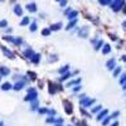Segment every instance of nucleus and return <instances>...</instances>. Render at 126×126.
Here are the masks:
<instances>
[{
    "label": "nucleus",
    "mask_w": 126,
    "mask_h": 126,
    "mask_svg": "<svg viewBox=\"0 0 126 126\" xmlns=\"http://www.w3.org/2000/svg\"><path fill=\"white\" fill-rule=\"evenodd\" d=\"M98 3H100L101 5H111L112 0H98Z\"/></svg>",
    "instance_id": "nucleus-36"
},
{
    "label": "nucleus",
    "mask_w": 126,
    "mask_h": 126,
    "mask_svg": "<svg viewBox=\"0 0 126 126\" xmlns=\"http://www.w3.org/2000/svg\"><path fill=\"white\" fill-rule=\"evenodd\" d=\"M13 32V28H7V29H5V33H8V34H9V33H12Z\"/></svg>",
    "instance_id": "nucleus-45"
},
{
    "label": "nucleus",
    "mask_w": 126,
    "mask_h": 126,
    "mask_svg": "<svg viewBox=\"0 0 126 126\" xmlns=\"http://www.w3.org/2000/svg\"><path fill=\"white\" fill-rule=\"evenodd\" d=\"M38 113L39 115H44V113H47V111H48V108L47 107H38Z\"/></svg>",
    "instance_id": "nucleus-34"
},
{
    "label": "nucleus",
    "mask_w": 126,
    "mask_h": 126,
    "mask_svg": "<svg viewBox=\"0 0 126 126\" xmlns=\"http://www.w3.org/2000/svg\"><path fill=\"white\" fill-rule=\"evenodd\" d=\"M14 14L16 16H21V15H23V7H21L20 4H15V7H14Z\"/></svg>",
    "instance_id": "nucleus-13"
},
{
    "label": "nucleus",
    "mask_w": 126,
    "mask_h": 126,
    "mask_svg": "<svg viewBox=\"0 0 126 126\" xmlns=\"http://www.w3.org/2000/svg\"><path fill=\"white\" fill-rule=\"evenodd\" d=\"M68 126H73V125H68Z\"/></svg>",
    "instance_id": "nucleus-59"
},
{
    "label": "nucleus",
    "mask_w": 126,
    "mask_h": 126,
    "mask_svg": "<svg viewBox=\"0 0 126 126\" xmlns=\"http://www.w3.org/2000/svg\"><path fill=\"white\" fill-rule=\"evenodd\" d=\"M66 16H67V18H68V20H72V19H76V18H77V16H78V12H76V10H71V12L67 14V15H66Z\"/></svg>",
    "instance_id": "nucleus-20"
},
{
    "label": "nucleus",
    "mask_w": 126,
    "mask_h": 126,
    "mask_svg": "<svg viewBox=\"0 0 126 126\" xmlns=\"http://www.w3.org/2000/svg\"><path fill=\"white\" fill-rule=\"evenodd\" d=\"M121 73H122L121 67H115V71H113V77H117V76H120Z\"/></svg>",
    "instance_id": "nucleus-29"
},
{
    "label": "nucleus",
    "mask_w": 126,
    "mask_h": 126,
    "mask_svg": "<svg viewBox=\"0 0 126 126\" xmlns=\"http://www.w3.org/2000/svg\"><path fill=\"white\" fill-rule=\"evenodd\" d=\"M122 10H124V13L126 14V5H125V7H124V9H122Z\"/></svg>",
    "instance_id": "nucleus-51"
},
{
    "label": "nucleus",
    "mask_w": 126,
    "mask_h": 126,
    "mask_svg": "<svg viewBox=\"0 0 126 126\" xmlns=\"http://www.w3.org/2000/svg\"><path fill=\"white\" fill-rule=\"evenodd\" d=\"M51 29H49V28H44V29H43L42 30V35L43 37H49V35H51Z\"/></svg>",
    "instance_id": "nucleus-32"
},
{
    "label": "nucleus",
    "mask_w": 126,
    "mask_h": 126,
    "mask_svg": "<svg viewBox=\"0 0 126 126\" xmlns=\"http://www.w3.org/2000/svg\"><path fill=\"white\" fill-rule=\"evenodd\" d=\"M54 126H62V125H58V124H56V125H54Z\"/></svg>",
    "instance_id": "nucleus-56"
},
{
    "label": "nucleus",
    "mask_w": 126,
    "mask_h": 126,
    "mask_svg": "<svg viewBox=\"0 0 126 126\" xmlns=\"http://www.w3.org/2000/svg\"><path fill=\"white\" fill-rule=\"evenodd\" d=\"M46 122H47V124H54V122H56V119H54V116H49V117L46 120Z\"/></svg>",
    "instance_id": "nucleus-38"
},
{
    "label": "nucleus",
    "mask_w": 126,
    "mask_h": 126,
    "mask_svg": "<svg viewBox=\"0 0 126 126\" xmlns=\"http://www.w3.org/2000/svg\"><path fill=\"white\" fill-rule=\"evenodd\" d=\"M122 90H124V91H126V83H124V85H122Z\"/></svg>",
    "instance_id": "nucleus-49"
},
{
    "label": "nucleus",
    "mask_w": 126,
    "mask_h": 126,
    "mask_svg": "<svg viewBox=\"0 0 126 126\" xmlns=\"http://www.w3.org/2000/svg\"><path fill=\"white\" fill-rule=\"evenodd\" d=\"M64 122V120L62 119V117H59V119H56V122H54V124H58V125H62Z\"/></svg>",
    "instance_id": "nucleus-41"
},
{
    "label": "nucleus",
    "mask_w": 126,
    "mask_h": 126,
    "mask_svg": "<svg viewBox=\"0 0 126 126\" xmlns=\"http://www.w3.org/2000/svg\"><path fill=\"white\" fill-rule=\"evenodd\" d=\"M110 126H119V121H115L112 125H110Z\"/></svg>",
    "instance_id": "nucleus-48"
},
{
    "label": "nucleus",
    "mask_w": 126,
    "mask_h": 126,
    "mask_svg": "<svg viewBox=\"0 0 126 126\" xmlns=\"http://www.w3.org/2000/svg\"><path fill=\"white\" fill-rule=\"evenodd\" d=\"M0 74L3 76H9L10 74V69L7 67V66H0Z\"/></svg>",
    "instance_id": "nucleus-16"
},
{
    "label": "nucleus",
    "mask_w": 126,
    "mask_h": 126,
    "mask_svg": "<svg viewBox=\"0 0 126 126\" xmlns=\"http://www.w3.org/2000/svg\"><path fill=\"white\" fill-rule=\"evenodd\" d=\"M125 5H126L125 0H112V3H111L110 7H111V9H112V12L117 13V12H120V10L124 9Z\"/></svg>",
    "instance_id": "nucleus-1"
},
{
    "label": "nucleus",
    "mask_w": 126,
    "mask_h": 126,
    "mask_svg": "<svg viewBox=\"0 0 126 126\" xmlns=\"http://www.w3.org/2000/svg\"><path fill=\"white\" fill-rule=\"evenodd\" d=\"M95 102H96V98H90L85 96L80 100V105L83 108H87V107H91L92 105H95Z\"/></svg>",
    "instance_id": "nucleus-2"
},
{
    "label": "nucleus",
    "mask_w": 126,
    "mask_h": 126,
    "mask_svg": "<svg viewBox=\"0 0 126 126\" xmlns=\"http://www.w3.org/2000/svg\"><path fill=\"white\" fill-rule=\"evenodd\" d=\"M35 110H38V98L30 102V111H35Z\"/></svg>",
    "instance_id": "nucleus-23"
},
{
    "label": "nucleus",
    "mask_w": 126,
    "mask_h": 126,
    "mask_svg": "<svg viewBox=\"0 0 126 126\" xmlns=\"http://www.w3.org/2000/svg\"><path fill=\"white\" fill-rule=\"evenodd\" d=\"M103 47V40L102 39H97L96 43L93 44V48H95V51H100V48Z\"/></svg>",
    "instance_id": "nucleus-22"
},
{
    "label": "nucleus",
    "mask_w": 126,
    "mask_h": 126,
    "mask_svg": "<svg viewBox=\"0 0 126 126\" xmlns=\"http://www.w3.org/2000/svg\"><path fill=\"white\" fill-rule=\"evenodd\" d=\"M106 67L108 71H113L115 67H116V61H115V58H111V59H108L107 63H106Z\"/></svg>",
    "instance_id": "nucleus-11"
},
{
    "label": "nucleus",
    "mask_w": 126,
    "mask_h": 126,
    "mask_svg": "<svg viewBox=\"0 0 126 126\" xmlns=\"http://www.w3.org/2000/svg\"><path fill=\"white\" fill-rule=\"evenodd\" d=\"M3 39H4L5 42H8V43H13V42H14V37H12V35H5Z\"/></svg>",
    "instance_id": "nucleus-35"
},
{
    "label": "nucleus",
    "mask_w": 126,
    "mask_h": 126,
    "mask_svg": "<svg viewBox=\"0 0 126 126\" xmlns=\"http://www.w3.org/2000/svg\"><path fill=\"white\" fill-rule=\"evenodd\" d=\"M34 53H35V52L33 51L32 48H27V49H24V51H23V54H24V57H25L27 59H30L32 56H33Z\"/></svg>",
    "instance_id": "nucleus-14"
},
{
    "label": "nucleus",
    "mask_w": 126,
    "mask_h": 126,
    "mask_svg": "<svg viewBox=\"0 0 126 126\" xmlns=\"http://www.w3.org/2000/svg\"><path fill=\"white\" fill-rule=\"evenodd\" d=\"M10 1H12V3H15V1H16V0H10Z\"/></svg>",
    "instance_id": "nucleus-55"
},
{
    "label": "nucleus",
    "mask_w": 126,
    "mask_h": 126,
    "mask_svg": "<svg viewBox=\"0 0 126 126\" xmlns=\"http://www.w3.org/2000/svg\"><path fill=\"white\" fill-rule=\"evenodd\" d=\"M119 115H120V111H115V112L111 115V120H112V119H116V117L119 116Z\"/></svg>",
    "instance_id": "nucleus-43"
},
{
    "label": "nucleus",
    "mask_w": 126,
    "mask_h": 126,
    "mask_svg": "<svg viewBox=\"0 0 126 126\" xmlns=\"http://www.w3.org/2000/svg\"><path fill=\"white\" fill-rule=\"evenodd\" d=\"M77 21H78V19H77V18H76V19H72V20H69V21H68V24H67V27H66V30L69 32V30H71V29H72L73 27L76 25V24H77Z\"/></svg>",
    "instance_id": "nucleus-17"
},
{
    "label": "nucleus",
    "mask_w": 126,
    "mask_h": 126,
    "mask_svg": "<svg viewBox=\"0 0 126 126\" xmlns=\"http://www.w3.org/2000/svg\"><path fill=\"white\" fill-rule=\"evenodd\" d=\"M81 81L82 78L78 77V78H74V80H69L67 83H66V86L67 87H73V86H77V85H81Z\"/></svg>",
    "instance_id": "nucleus-7"
},
{
    "label": "nucleus",
    "mask_w": 126,
    "mask_h": 126,
    "mask_svg": "<svg viewBox=\"0 0 126 126\" xmlns=\"http://www.w3.org/2000/svg\"><path fill=\"white\" fill-rule=\"evenodd\" d=\"M111 52V47L110 44H103V48H102V54H108Z\"/></svg>",
    "instance_id": "nucleus-26"
},
{
    "label": "nucleus",
    "mask_w": 126,
    "mask_h": 126,
    "mask_svg": "<svg viewBox=\"0 0 126 126\" xmlns=\"http://www.w3.org/2000/svg\"><path fill=\"white\" fill-rule=\"evenodd\" d=\"M33 91H35V88H34V87H29V88H28V91H27V92H33Z\"/></svg>",
    "instance_id": "nucleus-47"
},
{
    "label": "nucleus",
    "mask_w": 126,
    "mask_h": 126,
    "mask_svg": "<svg viewBox=\"0 0 126 126\" xmlns=\"http://www.w3.org/2000/svg\"><path fill=\"white\" fill-rule=\"evenodd\" d=\"M27 10H28L29 13H37L38 12V7L35 3H28L27 4Z\"/></svg>",
    "instance_id": "nucleus-10"
},
{
    "label": "nucleus",
    "mask_w": 126,
    "mask_h": 126,
    "mask_svg": "<svg viewBox=\"0 0 126 126\" xmlns=\"http://www.w3.org/2000/svg\"><path fill=\"white\" fill-rule=\"evenodd\" d=\"M0 48L3 49V53H4V56L7 57V58H9V59H14V54H13V52L10 51V49L5 48L4 46H0Z\"/></svg>",
    "instance_id": "nucleus-6"
},
{
    "label": "nucleus",
    "mask_w": 126,
    "mask_h": 126,
    "mask_svg": "<svg viewBox=\"0 0 126 126\" xmlns=\"http://www.w3.org/2000/svg\"><path fill=\"white\" fill-rule=\"evenodd\" d=\"M78 37H81V38L88 37V27L85 25V27H82L81 29H78Z\"/></svg>",
    "instance_id": "nucleus-4"
},
{
    "label": "nucleus",
    "mask_w": 126,
    "mask_h": 126,
    "mask_svg": "<svg viewBox=\"0 0 126 126\" xmlns=\"http://www.w3.org/2000/svg\"><path fill=\"white\" fill-rule=\"evenodd\" d=\"M72 90H73L72 92H74V93H77V92H80V91L82 90V86H81V85H77V86H73V87H72Z\"/></svg>",
    "instance_id": "nucleus-37"
},
{
    "label": "nucleus",
    "mask_w": 126,
    "mask_h": 126,
    "mask_svg": "<svg viewBox=\"0 0 126 126\" xmlns=\"http://www.w3.org/2000/svg\"><path fill=\"white\" fill-rule=\"evenodd\" d=\"M56 110H54V108H49V110L47 111V113H48V116H54V115H56Z\"/></svg>",
    "instance_id": "nucleus-39"
},
{
    "label": "nucleus",
    "mask_w": 126,
    "mask_h": 126,
    "mask_svg": "<svg viewBox=\"0 0 126 126\" xmlns=\"http://www.w3.org/2000/svg\"><path fill=\"white\" fill-rule=\"evenodd\" d=\"M71 10H72V9H71V8H67V9H66V12H64V15H67L69 12H71Z\"/></svg>",
    "instance_id": "nucleus-46"
},
{
    "label": "nucleus",
    "mask_w": 126,
    "mask_h": 126,
    "mask_svg": "<svg viewBox=\"0 0 126 126\" xmlns=\"http://www.w3.org/2000/svg\"><path fill=\"white\" fill-rule=\"evenodd\" d=\"M101 110H102V105H97L93 108H91V113H98Z\"/></svg>",
    "instance_id": "nucleus-28"
},
{
    "label": "nucleus",
    "mask_w": 126,
    "mask_h": 126,
    "mask_svg": "<svg viewBox=\"0 0 126 126\" xmlns=\"http://www.w3.org/2000/svg\"><path fill=\"white\" fill-rule=\"evenodd\" d=\"M38 98V92L37 91H33V92H28V95L24 97V101L25 102H32Z\"/></svg>",
    "instance_id": "nucleus-3"
},
{
    "label": "nucleus",
    "mask_w": 126,
    "mask_h": 126,
    "mask_svg": "<svg viewBox=\"0 0 126 126\" xmlns=\"http://www.w3.org/2000/svg\"><path fill=\"white\" fill-rule=\"evenodd\" d=\"M122 59H124V62H126V56H122Z\"/></svg>",
    "instance_id": "nucleus-52"
},
{
    "label": "nucleus",
    "mask_w": 126,
    "mask_h": 126,
    "mask_svg": "<svg viewBox=\"0 0 126 126\" xmlns=\"http://www.w3.org/2000/svg\"><path fill=\"white\" fill-rule=\"evenodd\" d=\"M57 72H58L59 74H61V76H62V74H64V73H67V72H69V64H64L63 67H59Z\"/></svg>",
    "instance_id": "nucleus-18"
},
{
    "label": "nucleus",
    "mask_w": 126,
    "mask_h": 126,
    "mask_svg": "<svg viewBox=\"0 0 126 126\" xmlns=\"http://www.w3.org/2000/svg\"><path fill=\"white\" fill-rule=\"evenodd\" d=\"M107 113H108V110H107V108H102V110L97 113V116H96L97 121H102V120L107 116Z\"/></svg>",
    "instance_id": "nucleus-5"
},
{
    "label": "nucleus",
    "mask_w": 126,
    "mask_h": 126,
    "mask_svg": "<svg viewBox=\"0 0 126 126\" xmlns=\"http://www.w3.org/2000/svg\"><path fill=\"white\" fill-rule=\"evenodd\" d=\"M0 126H4V124H3L1 121H0Z\"/></svg>",
    "instance_id": "nucleus-53"
},
{
    "label": "nucleus",
    "mask_w": 126,
    "mask_h": 126,
    "mask_svg": "<svg viewBox=\"0 0 126 126\" xmlns=\"http://www.w3.org/2000/svg\"><path fill=\"white\" fill-rule=\"evenodd\" d=\"M48 59H49V62L54 63V62H57V61H58V56H57V54H51V56L48 57Z\"/></svg>",
    "instance_id": "nucleus-31"
},
{
    "label": "nucleus",
    "mask_w": 126,
    "mask_h": 126,
    "mask_svg": "<svg viewBox=\"0 0 126 126\" xmlns=\"http://www.w3.org/2000/svg\"><path fill=\"white\" fill-rule=\"evenodd\" d=\"M54 1H58V3H59V1H61V0H54Z\"/></svg>",
    "instance_id": "nucleus-57"
},
{
    "label": "nucleus",
    "mask_w": 126,
    "mask_h": 126,
    "mask_svg": "<svg viewBox=\"0 0 126 126\" xmlns=\"http://www.w3.org/2000/svg\"><path fill=\"white\" fill-rule=\"evenodd\" d=\"M24 86H25V82H24V81H16L15 85L13 86V90L18 92V91H20V90H23Z\"/></svg>",
    "instance_id": "nucleus-9"
},
{
    "label": "nucleus",
    "mask_w": 126,
    "mask_h": 126,
    "mask_svg": "<svg viewBox=\"0 0 126 126\" xmlns=\"http://www.w3.org/2000/svg\"><path fill=\"white\" fill-rule=\"evenodd\" d=\"M119 83L121 86L124 83H126V73H121V77H120V80H119Z\"/></svg>",
    "instance_id": "nucleus-33"
},
{
    "label": "nucleus",
    "mask_w": 126,
    "mask_h": 126,
    "mask_svg": "<svg viewBox=\"0 0 126 126\" xmlns=\"http://www.w3.org/2000/svg\"><path fill=\"white\" fill-rule=\"evenodd\" d=\"M10 90H13V85L10 82H4L1 85V91H10Z\"/></svg>",
    "instance_id": "nucleus-21"
},
{
    "label": "nucleus",
    "mask_w": 126,
    "mask_h": 126,
    "mask_svg": "<svg viewBox=\"0 0 126 126\" xmlns=\"http://www.w3.org/2000/svg\"><path fill=\"white\" fill-rule=\"evenodd\" d=\"M3 1H5V0H0V3H3Z\"/></svg>",
    "instance_id": "nucleus-58"
},
{
    "label": "nucleus",
    "mask_w": 126,
    "mask_h": 126,
    "mask_svg": "<svg viewBox=\"0 0 126 126\" xmlns=\"http://www.w3.org/2000/svg\"><path fill=\"white\" fill-rule=\"evenodd\" d=\"M13 44H15V46H21L23 44V38H20V37H16V38H14V42H13Z\"/></svg>",
    "instance_id": "nucleus-27"
},
{
    "label": "nucleus",
    "mask_w": 126,
    "mask_h": 126,
    "mask_svg": "<svg viewBox=\"0 0 126 126\" xmlns=\"http://www.w3.org/2000/svg\"><path fill=\"white\" fill-rule=\"evenodd\" d=\"M67 1H68V0H61V1H59V5H61L62 8H64L66 5H67Z\"/></svg>",
    "instance_id": "nucleus-44"
},
{
    "label": "nucleus",
    "mask_w": 126,
    "mask_h": 126,
    "mask_svg": "<svg viewBox=\"0 0 126 126\" xmlns=\"http://www.w3.org/2000/svg\"><path fill=\"white\" fill-rule=\"evenodd\" d=\"M73 76H74V74H73V73H71V71H69V72L62 74V77L59 78L58 81H59V83H61V82H64V81H67V80H69V78H72Z\"/></svg>",
    "instance_id": "nucleus-15"
},
{
    "label": "nucleus",
    "mask_w": 126,
    "mask_h": 126,
    "mask_svg": "<svg viewBox=\"0 0 126 126\" xmlns=\"http://www.w3.org/2000/svg\"><path fill=\"white\" fill-rule=\"evenodd\" d=\"M63 105H64V110H66V112H67L68 115H71V113H72V111H73V107H72V105H71L69 102L64 101V102H63Z\"/></svg>",
    "instance_id": "nucleus-19"
},
{
    "label": "nucleus",
    "mask_w": 126,
    "mask_h": 126,
    "mask_svg": "<svg viewBox=\"0 0 126 126\" xmlns=\"http://www.w3.org/2000/svg\"><path fill=\"white\" fill-rule=\"evenodd\" d=\"M29 24H30V19L28 16H24L23 20L20 21V27H25V25H29Z\"/></svg>",
    "instance_id": "nucleus-25"
},
{
    "label": "nucleus",
    "mask_w": 126,
    "mask_h": 126,
    "mask_svg": "<svg viewBox=\"0 0 126 126\" xmlns=\"http://www.w3.org/2000/svg\"><path fill=\"white\" fill-rule=\"evenodd\" d=\"M1 80H3V76H1V74H0V81H1Z\"/></svg>",
    "instance_id": "nucleus-54"
},
{
    "label": "nucleus",
    "mask_w": 126,
    "mask_h": 126,
    "mask_svg": "<svg viewBox=\"0 0 126 126\" xmlns=\"http://www.w3.org/2000/svg\"><path fill=\"white\" fill-rule=\"evenodd\" d=\"M122 27H124V28H126V20H125L124 23H122Z\"/></svg>",
    "instance_id": "nucleus-50"
},
{
    "label": "nucleus",
    "mask_w": 126,
    "mask_h": 126,
    "mask_svg": "<svg viewBox=\"0 0 126 126\" xmlns=\"http://www.w3.org/2000/svg\"><path fill=\"white\" fill-rule=\"evenodd\" d=\"M40 58H42V56H40V53H34L32 56V58H30V62L33 63V64H38L40 62Z\"/></svg>",
    "instance_id": "nucleus-12"
},
{
    "label": "nucleus",
    "mask_w": 126,
    "mask_h": 126,
    "mask_svg": "<svg viewBox=\"0 0 126 126\" xmlns=\"http://www.w3.org/2000/svg\"><path fill=\"white\" fill-rule=\"evenodd\" d=\"M28 77H29L30 80H35V78H37V76H35L34 73H32V72H28Z\"/></svg>",
    "instance_id": "nucleus-42"
},
{
    "label": "nucleus",
    "mask_w": 126,
    "mask_h": 126,
    "mask_svg": "<svg viewBox=\"0 0 126 126\" xmlns=\"http://www.w3.org/2000/svg\"><path fill=\"white\" fill-rule=\"evenodd\" d=\"M29 29H30V32H32V33L37 32V29H38V25H37V21H35V20H34V21H32V23L29 24Z\"/></svg>",
    "instance_id": "nucleus-24"
},
{
    "label": "nucleus",
    "mask_w": 126,
    "mask_h": 126,
    "mask_svg": "<svg viewBox=\"0 0 126 126\" xmlns=\"http://www.w3.org/2000/svg\"><path fill=\"white\" fill-rule=\"evenodd\" d=\"M110 122H111V116H106L102 120V126H107Z\"/></svg>",
    "instance_id": "nucleus-30"
},
{
    "label": "nucleus",
    "mask_w": 126,
    "mask_h": 126,
    "mask_svg": "<svg viewBox=\"0 0 126 126\" xmlns=\"http://www.w3.org/2000/svg\"><path fill=\"white\" fill-rule=\"evenodd\" d=\"M7 25H8V21L7 20H0V28H7Z\"/></svg>",
    "instance_id": "nucleus-40"
},
{
    "label": "nucleus",
    "mask_w": 126,
    "mask_h": 126,
    "mask_svg": "<svg viewBox=\"0 0 126 126\" xmlns=\"http://www.w3.org/2000/svg\"><path fill=\"white\" fill-rule=\"evenodd\" d=\"M62 27H63V24L61 21H58V23H53V24L49 25V29H51V32H58V30L62 29Z\"/></svg>",
    "instance_id": "nucleus-8"
}]
</instances>
